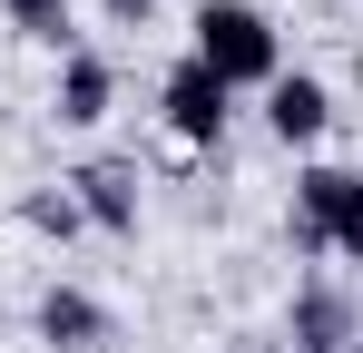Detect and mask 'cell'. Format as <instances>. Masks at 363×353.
<instances>
[{
  "label": "cell",
  "instance_id": "6da1fadb",
  "mask_svg": "<svg viewBox=\"0 0 363 353\" xmlns=\"http://www.w3.org/2000/svg\"><path fill=\"white\" fill-rule=\"evenodd\" d=\"M196 69H216L226 89H275L285 79V50H275V20L255 0H196Z\"/></svg>",
  "mask_w": 363,
  "mask_h": 353
},
{
  "label": "cell",
  "instance_id": "7a4b0ae2",
  "mask_svg": "<svg viewBox=\"0 0 363 353\" xmlns=\"http://www.w3.org/2000/svg\"><path fill=\"white\" fill-rule=\"evenodd\" d=\"M295 255H354L363 265V176L354 167L295 176Z\"/></svg>",
  "mask_w": 363,
  "mask_h": 353
},
{
  "label": "cell",
  "instance_id": "3957f363",
  "mask_svg": "<svg viewBox=\"0 0 363 353\" xmlns=\"http://www.w3.org/2000/svg\"><path fill=\"white\" fill-rule=\"evenodd\" d=\"M157 108H167V128H177L186 147H216V138H226V108H236V89H226L216 69L177 59V69H167V89H157Z\"/></svg>",
  "mask_w": 363,
  "mask_h": 353
},
{
  "label": "cell",
  "instance_id": "277c9868",
  "mask_svg": "<svg viewBox=\"0 0 363 353\" xmlns=\"http://www.w3.org/2000/svg\"><path fill=\"white\" fill-rule=\"evenodd\" d=\"M344 344H354V304L324 285V275H314V285H295V324H285V353H344Z\"/></svg>",
  "mask_w": 363,
  "mask_h": 353
},
{
  "label": "cell",
  "instance_id": "5b68a950",
  "mask_svg": "<svg viewBox=\"0 0 363 353\" xmlns=\"http://www.w3.org/2000/svg\"><path fill=\"white\" fill-rule=\"evenodd\" d=\"M79 186V216L89 226H108V235H138V176L118 167V157H89V167L69 176Z\"/></svg>",
  "mask_w": 363,
  "mask_h": 353
},
{
  "label": "cell",
  "instance_id": "8992f818",
  "mask_svg": "<svg viewBox=\"0 0 363 353\" xmlns=\"http://www.w3.org/2000/svg\"><path fill=\"white\" fill-rule=\"evenodd\" d=\"M108 99H118L108 59H99V50H69V59H60V99H50V108H60V128H99V118H108Z\"/></svg>",
  "mask_w": 363,
  "mask_h": 353
},
{
  "label": "cell",
  "instance_id": "52a82bcc",
  "mask_svg": "<svg viewBox=\"0 0 363 353\" xmlns=\"http://www.w3.org/2000/svg\"><path fill=\"white\" fill-rule=\"evenodd\" d=\"M324 118H334V99H324V79H304V69L265 89V128H275L285 147H314V138H324Z\"/></svg>",
  "mask_w": 363,
  "mask_h": 353
},
{
  "label": "cell",
  "instance_id": "ba28073f",
  "mask_svg": "<svg viewBox=\"0 0 363 353\" xmlns=\"http://www.w3.org/2000/svg\"><path fill=\"white\" fill-rule=\"evenodd\" d=\"M40 334H50V344H108V314H99L79 285H50L40 294Z\"/></svg>",
  "mask_w": 363,
  "mask_h": 353
},
{
  "label": "cell",
  "instance_id": "9c48e42d",
  "mask_svg": "<svg viewBox=\"0 0 363 353\" xmlns=\"http://www.w3.org/2000/svg\"><path fill=\"white\" fill-rule=\"evenodd\" d=\"M0 10H10V30H20V40L69 50V0H0Z\"/></svg>",
  "mask_w": 363,
  "mask_h": 353
},
{
  "label": "cell",
  "instance_id": "30bf717a",
  "mask_svg": "<svg viewBox=\"0 0 363 353\" xmlns=\"http://www.w3.org/2000/svg\"><path fill=\"white\" fill-rule=\"evenodd\" d=\"M20 216H30L40 235H79V226H89V216H79V196H30Z\"/></svg>",
  "mask_w": 363,
  "mask_h": 353
},
{
  "label": "cell",
  "instance_id": "8fae6325",
  "mask_svg": "<svg viewBox=\"0 0 363 353\" xmlns=\"http://www.w3.org/2000/svg\"><path fill=\"white\" fill-rule=\"evenodd\" d=\"M99 10H108V20H128V30H138V20H147V10H157V0H99Z\"/></svg>",
  "mask_w": 363,
  "mask_h": 353
}]
</instances>
